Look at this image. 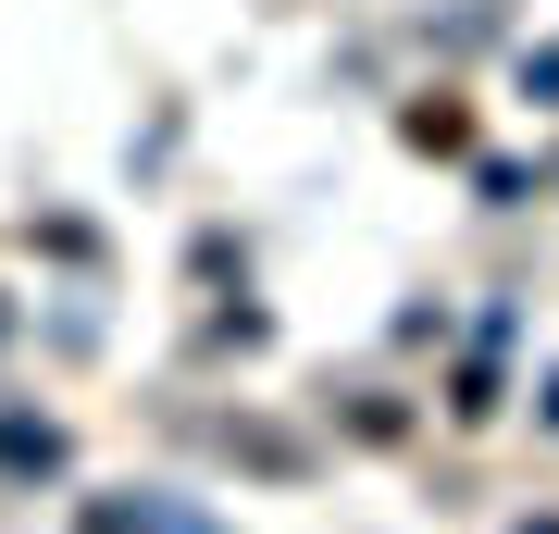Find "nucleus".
<instances>
[{
    "mask_svg": "<svg viewBox=\"0 0 559 534\" xmlns=\"http://www.w3.org/2000/svg\"><path fill=\"white\" fill-rule=\"evenodd\" d=\"M87 534H200V522H150V510L124 522V510H87Z\"/></svg>",
    "mask_w": 559,
    "mask_h": 534,
    "instance_id": "obj_1",
    "label": "nucleus"
}]
</instances>
